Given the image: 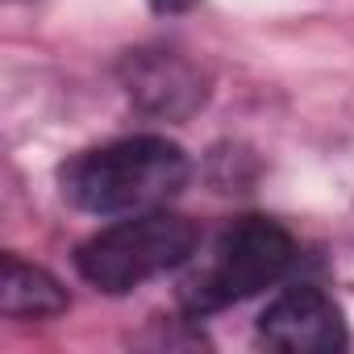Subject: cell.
<instances>
[{"instance_id":"6da1fadb","label":"cell","mask_w":354,"mask_h":354,"mask_svg":"<svg viewBox=\"0 0 354 354\" xmlns=\"http://www.w3.org/2000/svg\"><path fill=\"white\" fill-rule=\"evenodd\" d=\"M188 154L158 138V133H138V138H117L96 150L75 154L59 184L63 196L96 217H133L162 209L171 196H180L188 184Z\"/></svg>"},{"instance_id":"7a4b0ae2","label":"cell","mask_w":354,"mask_h":354,"mask_svg":"<svg viewBox=\"0 0 354 354\" xmlns=\"http://www.w3.org/2000/svg\"><path fill=\"white\" fill-rule=\"evenodd\" d=\"M292 263H296V242L279 221L238 217L209 242L205 254L188 259V275L180 279V304L192 317L230 308L279 283Z\"/></svg>"},{"instance_id":"3957f363","label":"cell","mask_w":354,"mask_h":354,"mask_svg":"<svg viewBox=\"0 0 354 354\" xmlns=\"http://www.w3.org/2000/svg\"><path fill=\"white\" fill-rule=\"evenodd\" d=\"M196 246H201V234L188 217L150 209V213L121 217L117 225L92 234L80 246L75 267L92 288L121 296V292H133L167 271L188 267Z\"/></svg>"},{"instance_id":"277c9868","label":"cell","mask_w":354,"mask_h":354,"mask_svg":"<svg viewBox=\"0 0 354 354\" xmlns=\"http://www.w3.org/2000/svg\"><path fill=\"white\" fill-rule=\"evenodd\" d=\"M121 84L129 92V100L150 113V117H167V121H184L192 117L209 88L196 63H188L184 55H175L167 46H142L129 50L121 59Z\"/></svg>"},{"instance_id":"5b68a950","label":"cell","mask_w":354,"mask_h":354,"mask_svg":"<svg viewBox=\"0 0 354 354\" xmlns=\"http://www.w3.org/2000/svg\"><path fill=\"white\" fill-rule=\"evenodd\" d=\"M259 337L283 354H325L350 342L342 308L313 283L279 292L259 317Z\"/></svg>"},{"instance_id":"8992f818","label":"cell","mask_w":354,"mask_h":354,"mask_svg":"<svg viewBox=\"0 0 354 354\" xmlns=\"http://www.w3.org/2000/svg\"><path fill=\"white\" fill-rule=\"evenodd\" d=\"M0 308H5V317H13V321H17V317L42 321V317H59V313L67 308V292H63V283H59L50 271L26 263V259H17V254H5Z\"/></svg>"},{"instance_id":"52a82bcc","label":"cell","mask_w":354,"mask_h":354,"mask_svg":"<svg viewBox=\"0 0 354 354\" xmlns=\"http://www.w3.org/2000/svg\"><path fill=\"white\" fill-rule=\"evenodd\" d=\"M150 5L158 13H184V9H192V0H150Z\"/></svg>"}]
</instances>
